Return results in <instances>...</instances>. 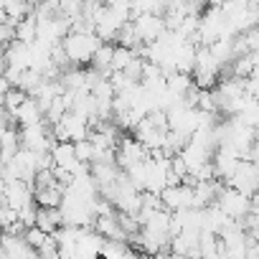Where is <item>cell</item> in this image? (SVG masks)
<instances>
[{"mask_svg":"<svg viewBox=\"0 0 259 259\" xmlns=\"http://www.w3.org/2000/svg\"><path fill=\"white\" fill-rule=\"evenodd\" d=\"M59 46H61L66 61L79 66V64H89L92 61V56L102 46V41L92 31H69Z\"/></svg>","mask_w":259,"mask_h":259,"instance_id":"cell-1","label":"cell"},{"mask_svg":"<svg viewBox=\"0 0 259 259\" xmlns=\"http://www.w3.org/2000/svg\"><path fill=\"white\" fill-rule=\"evenodd\" d=\"M254 203H256V198H246V196H241V193H236L234 188H226V186L219 191V196L213 201V206L231 221H241L254 208Z\"/></svg>","mask_w":259,"mask_h":259,"instance_id":"cell-2","label":"cell"},{"mask_svg":"<svg viewBox=\"0 0 259 259\" xmlns=\"http://www.w3.org/2000/svg\"><path fill=\"white\" fill-rule=\"evenodd\" d=\"M226 188H234L236 193H241L246 198H254V193H256V163L239 160L236 170L226 181Z\"/></svg>","mask_w":259,"mask_h":259,"instance_id":"cell-3","label":"cell"},{"mask_svg":"<svg viewBox=\"0 0 259 259\" xmlns=\"http://www.w3.org/2000/svg\"><path fill=\"white\" fill-rule=\"evenodd\" d=\"M18 140H21L23 150L36 153V155L49 153L51 145H54V138L49 135V130H46L44 122H41V124H33V127H23L21 133H18Z\"/></svg>","mask_w":259,"mask_h":259,"instance_id":"cell-4","label":"cell"},{"mask_svg":"<svg viewBox=\"0 0 259 259\" xmlns=\"http://www.w3.org/2000/svg\"><path fill=\"white\" fill-rule=\"evenodd\" d=\"M160 206L168 213H178V211H188L193 208V188L178 183V186H168L160 191Z\"/></svg>","mask_w":259,"mask_h":259,"instance_id":"cell-5","label":"cell"},{"mask_svg":"<svg viewBox=\"0 0 259 259\" xmlns=\"http://www.w3.org/2000/svg\"><path fill=\"white\" fill-rule=\"evenodd\" d=\"M130 26H133L140 46H148V44L158 41L163 36V31H165L160 16H135V18H130Z\"/></svg>","mask_w":259,"mask_h":259,"instance_id":"cell-6","label":"cell"},{"mask_svg":"<svg viewBox=\"0 0 259 259\" xmlns=\"http://www.w3.org/2000/svg\"><path fill=\"white\" fill-rule=\"evenodd\" d=\"M3 198H6V203H8L16 213H21L23 208L36 206V203H33V186H31V183H23V181H6Z\"/></svg>","mask_w":259,"mask_h":259,"instance_id":"cell-7","label":"cell"},{"mask_svg":"<svg viewBox=\"0 0 259 259\" xmlns=\"http://www.w3.org/2000/svg\"><path fill=\"white\" fill-rule=\"evenodd\" d=\"M49 158H51V165L64 168V170H69L71 176H74L76 168L81 165V163H76V158H74V145H71V143H54L51 150H49Z\"/></svg>","mask_w":259,"mask_h":259,"instance_id":"cell-8","label":"cell"},{"mask_svg":"<svg viewBox=\"0 0 259 259\" xmlns=\"http://www.w3.org/2000/svg\"><path fill=\"white\" fill-rule=\"evenodd\" d=\"M11 119H16L21 127H33V124H41V122H44V114H41V109H38L36 99H33V97H28V99L18 107V112H16Z\"/></svg>","mask_w":259,"mask_h":259,"instance_id":"cell-9","label":"cell"},{"mask_svg":"<svg viewBox=\"0 0 259 259\" xmlns=\"http://www.w3.org/2000/svg\"><path fill=\"white\" fill-rule=\"evenodd\" d=\"M33 226L38 231L54 236L61 229V213H59V208H36V224Z\"/></svg>","mask_w":259,"mask_h":259,"instance_id":"cell-10","label":"cell"},{"mask_svg":"<svg viewBox=\"0 0 259 259\" xmlns=\"http://www.w3.org/2000/svg\"><path fill=\"white\" fill-rule=\"evenodd\" d=\"M61 196H64V188L61 186H49V188L33 191V201L38 203L36 208H59Z\"/></svg>","mask_w":259,"mask_h":259,"instance_id":"cell-11","label":"cell"},{"mask_svg":"<svg viewBox=\"0 0 259 259\" xmlns=\"http://www.w3.org/2000/svg\"><path fill=\"white\" fill-rule=\"evenodd\" d=\"M231 74H234V79H249V76H256V54L236 56V59L231 61Z\"/></svg>","mask_w":259,"mask_h":259,"instance_id":"cell-12","label":"cell"},{"mask_svg":"<svg viewBox=\"0 0 259 259\" xmlns=\"http://www.w3.org/2000/svg\"><path fill=\"white\" fill-rule=\"evenodd\" d=\"M21 239H23V241H26V244H28V246H31V249L36 251V254H38L41 249H46V246H49V244L54 241V239H51L49 234H44V231H38L36 226H31V229H26Z\"/></svg>","mask_w":259,"mask_h":259,"instance_id":"cell-13","label":"cell"},{"mask_svg":"<svg viewBox=\"0 0 259 259\" xmlns=\"http://www.w3.org/2000/svg\"><path fill=\"white\" fill-rule=\"evenodd\" d=\"M138 54L135 51H130V49H122L114 44V51H112V61H109V71H122L130 61H133Z\"/></svg>","mask_w":259,"mask_h":259,"instance_id":"cell-14","label":"cell"},{"mask_svg":"<svg viewBox=\"0 0 259 259\" xmlns=\"http://www.w3.org/2000/svg\"><path fill=\"white\" fill-rule=\"evenodd\" d=\"M6 74V49H0V76Z\"/></svg>","mask_w":259,"mask_h":259,"instance_id":"cell-15","label":"cell"}]
</instances>
